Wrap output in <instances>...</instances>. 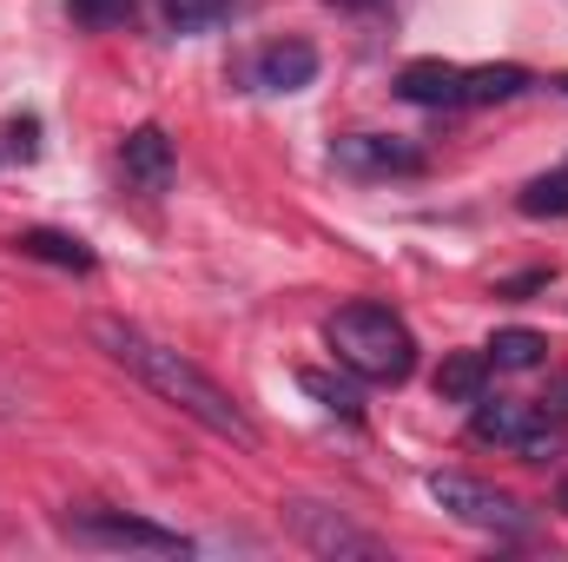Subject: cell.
Here are the masks:
<instances>
[{
	"label": "cell",
	"mask_w": 568,
	"mask_h": 562,
	"mask_svg": "<svg viewBox=\"0 0 568 562\" xmlns=\"http://www.w3.org/2000/svg\"><path fill=\"white\" fill-rule=\"evenodd\" d=\"M344 7H377V0H344Z\"/></svg>",
	"instance_id": "cb8c5ba5"
},
{
	"label": "cell",
	"mask_w": 568,
	"mask_h": 562,
	"mask_svg": "<svg viewBox=\"0 0 568 562\" xmlns=\"http://www.w3.org/2000/svg\"><path fill=\"white\" fill-rule=\"evenodd\" d=\"M159 13H165L172 33H212V27H225L239 13V0H165Z\"/></svg>",
	"instance_id": "2e32d148"
},
{
	"label": "cell",
	"mask_w": 568,
	"mask_h": 562,
	"mask_svg": "<svg viewBox=\"0 0 568 562\" xmlns=\"http://www.w3.org/2000/svg\"><path fill=\"white\" fill-rule=\"evenodd\" d=\"M67 13H73L87 33H113V27H133L140 0H67Z\"/></svg>",
	"instance_id": "ac0fdd59"
},
{
	"label": "cell",
	"mask_w": 568,
	"mask_h": 562,
	"mask_svg": "<svg viewBox=\"0 0 568 562\" xmlns=\"http://www.w3.org/2000/svg\"><path fill=\"white\" fill-rule=\"evenodd\" d=\"M324 344L337 358V371H351L357 384H404L417 371V338L390 304H344L324 324Z\"/></svg>",
	"instance_id": "7a4b0ae2"
},
{
	"label": "cell",
	"mask_w": 568,
	"mask_h": 562,
	"mask_svg": "<svg viewBox=\"0 0 568 562\" xmlns=\"http://www.w3.org/2000/svg\"><path fill=\"white\" fill-rule=\"evenodd\" d=\"M252 80H258L265 93H304V87L317 80V47H304V40H272V47L252 60Z\"/></svg>",
	"instance_id": "ba28073f"
},
{
	"label": "cell",
	"mask_w": 568,
	"mask_h": 562,
	"mask_svg": "<svg viewBox=\"0 0 568 562\" xmlns=\"http://www.w3.org/2000/svg\"><path fill=\"white\" fill-rule=\"evenodd\" d=\"M489 391V351H449L436 364V398L443 404H476Z\"/></svg>",
	"instance_id": "4fadbf2b"
},
{
	"label": "cell",
	"mask_w": 568,
	"mask_h": 562,
	"mask_svg": "<svg viewBox=\"0 0 568 562\" xmlns=\"http://www.w3.org/2000/svg\"><path fill=\"white\" fill-rule=\"evenodd\" d=\"M93 344H100L113 364H126L152 398H165L172 411H185L199 430H212V436H225V443H239V450H258V443H265V430L252 423V411H245L219 378H205L185 351L159 344L152 331L126 324V318H93Z\"/></svg>",
	"instance_id": "6da1fadb"
},
{
	"label": "cell",
	"mask_w": 568,
	"mask_h": 562,
	"mask_svg": "<svg viewBox=\"0 0 568 562\" xmlns=\"http://www.w3.org/2000/svg\"><path fill=\"white\" fill-rule=\"evenodd\" d=\"M516 456H523V463H549V456H562V423L536 418L529 430H523V443H516Z\"/></svg>",
	"instance_id": "d6986e66"
},
{
	"label": "cell",
	"mask_w": 568,
	"mask_h": 562,
	"mask_svg": "<svg viewBox=\"0 0 568 562\" xmlns=\"http://www.w3.org/2000/svg\"><path fill=\"white\" fill-rule=\"evenodd\" d=\"M536 423V404H516V398H476V411H469V436L476 443H523V430Z\"/></svg>",
	"instance_id": "7c38bea8"
},
{
	"label": "cell",
	"mask_w": 568,
	"mask_h": 562,
	"mask_svg": "<svg viewBox=\"0 0 568 562\" xmlns=\"http://www.w3.org/2000/svg\"><path fill=\"white\" fill-rule=\"evenodd\" d=\"M120 165H126V179L140 185V192H172V179H179V159H172V140L159 133V127H133L126 145H120Z\"/></svg>",
	"instance_id": "52a82bcc"
},
{
	"label": "cell",
	"mask_w": 568,
	"mask_h": 562,
	"mask_svg": "<svg viewBox=\"0 0 568 562\" xmlns=\"http://www.w3.org/2000/svg\"><path fill=\"white\" fill-rule=\"evenodd\" d=\"M536 418H549V423H562L568 430V371L562 378H549V391L536 398Z\"/></svg>",
	"instance_id": "ffe728a7"
},
{
	"label": "cell",
	"mask_w": 568,
	"mask_h": 562,
	"mask_svg": "<svg viewBox=\"0 0 568 562\" xmlns=\"http://www.w3.org/2000/svg\"><path fill=\"white\" fill-rule=\"evenodd\" d=\"M297 384H304V391H311L324 411H337L344 423L364 418V391H357V378H351V371H344V378H331V371H304Z\"/></svg>",
	"instance_id": "9a60e30c"
},
{
	"label": "cell",
	"mask_w": 568,
	"mask_h": 562,
	"mask_svg": "<svg viewBox=\"0 0 568 562\" xmlns=\"http://www.w3.org/2000/svg\"><path fill=\"white\" fill-rule=\"evenodd\" d=\"M483 351H489V371H536V364L549 358V338L529 331V324H509V331H496Z\"/></svg>",
	"instance_id": "5bb4252c"
},
{
	"label": "cell",
	"mask_w": 568,
	"mask_h": 562,
	"mask_svg": "<svg viewBox=\"0 0 568 562\" xmlns=\"http://www.w3.org/2000/svg\"><path fill=\"white\" fill-rule=\"evenodd\" d=\"M516 205H523L529 219H568V165H562V172L529 179V185L516 192Z\"/></svg>",
	"instance_id": "e0dca14e"
},
{
	"label": "cell",
	"mask_w": 568,
	"mask_h": 562,
	"mask_svg": "<svg viewBox=\"0 0 568 562\" xmlns=\"http://www.w3.org/2000/svg\"><path fill=\"white\" fill-rule=\"evenodd\" d=\"M536 87L529 67L516 60H496V67H463V107H503V100H523Z\"/></svg>",
	"instance_id": "30bf717a"
},
{
	"label": "cell",
	"mask_w": 568,
	"mask_h": 562,
	"mask_svg": "<svg viewBox=\"0 0 568 562\" xmlns=\"http://www.w3.org/2000/svg\"><path fill=\"white\" fill-rule=\"evenodd\" d=\"M549 279H556V265H536V272H516V279L496 284V298H529V291H549Z\"/></svg>",
	"instance_id": "44dd1931"
},
{
	"label": "cell",
	"mask_w": 568,
	"mask_h": 562,
	"mask_svg": "<svg viewBox=\"0 0 568 562\" xmlns=\"http://www.w3.org/2000/svg\"><path fill=\"white\" fill-rule=\"evenodd\" d=\"M556 503H562V516H568V483H562V490H556Z\"/></svg>",
	"instance_id": "603a6c76"
},
{
	"label": "cell",
	"mask_w": 568,
	"mask_h": 562,
	"mask_svg": "<svg viewBox=\"0 0 568 562\" xmlns=\"http://www.w3.org/2000/svg\"><path fill=\"white\" fill-rule=\"evenodd\" d=\"M13 245H20V259H40V265H60V272H80V279H87V272L100 265L87 239H73V232H53V225H27V232H20Z\"/></svg>",
	"instance_id": "8fae6325"
},
{
	"label": "cell",
	"mask_w": 568,
	"mask_h": 562,
	"mask_svg": "<svg viewBox=\"0 0 568 562\" xmlns=\"http://www.w3.org/2000/svg\"><path fill=\"white\" fill-rule=\"evenodd\" d=\"M556 87H562V93H568V73H562V80H556Z\"/></svg>",
	"instance_id": "d4e9b609"
},
{
	"label": "cell",
	"mask_w": 568,
	"mask_h": 562,
	"mask_svg": "<svg viewBox=\"0 0 568 562\" xmlns=\"http://www.w3.org/2000/svg\"><path fill=\"white\" fill-rule=\"evenodd\" d=\"M331 159L357 179H417V172H429V152L417 140H397V133H344L331 145Z\"/></svg>",
	"instance_id": "8992f818"
},
{
	"label": "cell",
	"mask_w": 568,
	"mask_h": 562,
	"mask_svg": "<svg viewBox=\"0 0 568 562\" xmlns=\"http://www.w3.org/2000/svg\"><path fill=\"white\" fill-rule=\"evenodd\" d=\"M397 100L436 107V113L463 107V67H449V60H410V67L397 73Z\"/></svg>",
	"instance_id": "9c48e42d"
},
{
	"label": "cell",
	"mask_w": 568,
	"mask_h": 562,
	"mask_svg": "<svg viewBox=\"0 0 568 562\" xmlns=\"http://www.w3.org/2000/svg\"><path fill=\"white\" fill-rule=\"evenodd\" d=\"M7 145H13L20 159H33V152H40V120H27V113H20V120L7 127Z\"/></svg>",
	"instance_id": "7402d4cb"
},
{
	"label": "cell",
	"mask_w": 568,
	"mask_h": 562,
	"mask_svg": "<svg viewBox=\"0 0 568 562\" xmlns=\"http://www.w3.org/2000/svg\"><path fill=\"white\" fill-rule=\"evenodd\" d=\"M429 496H436L443 516H456V523H469V530H489V536H523V530H529V510H523L509 490L483 483V476L436 470V476H429Z\"/></svg>",
	"instance_id": "277c9868"
},
{
	"label": "cell",
	"mask_w": 568,
	"mask_h": 562,
	"mask_svg": "<svg viewBox=\"0 0 568 562\" xmlns=\"http://www.w3.org/2000/svg\"><path fill=\"white\" fill-rule=\"evenodd\" d=\"M284 523H291V536H297L311 556L390 562V543H384V536H371L364 523H351L337 503H317V496H291V503H284Z\"/></svg>",
	"instance_id": "3957f363"
},
{
	"label": "cell",
	"mask_w": 568,
	"mask_h": 562,
	"mask_svg": "<svg viewBox=\"0 0 568 562\" xmlns=\"http://www.w3.org/2000/svg\"><path fill=\"white\" fill-rule=\"evenodd\" d=\"M60 530L73 543H93V550H145V556H185L192 543L165 523H145V516H126V510H67Z\"/></svg>",
	"instance_id": "5b68a950"
}]
</instances>
